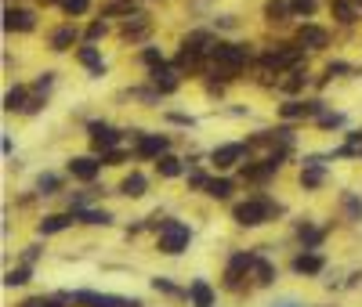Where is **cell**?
I'll return each instance as SVG.
<instances>
[{
  "label": "cell",
  "mask_w": 362,
  "mask_h": 307,
  "mask_svg": "<svg viewBox=\"0 0 362 307\" xmlns=\"http://www.w3.org/2000/svg\"><path fill=\"white\" fill-rule=\"evenodd\" d=\"M290 8H293V15H311L316 11V0H290Z\"/></svg>",
  "instance_id": "836d02e7"
},
{
  "label": "cell",
  "mask_w": 362,
  "mask_h": 307,
  "mask_svg": "<svg viewBox=\"0 0 362 307\" xmlns=\"http://www.w3.org/2000/svg\"><path fill=\"white\" fill-rule=\"evenodd\" d=\"M73 214H76V221H84V224H109V221H113L105 210L98 214V210H84V206H80V210H73Z\"/></svg>",
  "instance_id": "ffe728a7"
},
{
  "label": "cell",
  "mask_w": 362,
  "mask_h": 307,
  "mask_svg": "<svg viewBox=\"0 0 362 307\" xmlns=\"http://www.w3.org/2000/svg\"><path fill=\"white\" fill-rule=\"evenodd\" d=\"M22 307H58V300H44V297H37V300H26Z\"/></svg>",
  "instance_id": "74e56055"
},
{
  "label": "cell",
  "mask_w": 362,
  "mask_h": 307,
  "mask_svg": "<svg viewBox=\"0 0 362 307\" xmlns=\"http://www.w3.org/2000/svg\"><path fill=\"white\" fill-rule=\"evenodd\" d=\"M62 8H66V15H84L91 8V0H62Z\"/></svg>",
  "instance_id": "f1b7e54d"
},
{
  "label": "cell",
  "mask_w": 362,
  "mask_h": 307,
  "mask_svg": "<svg viewBox=\"0 0 362 307\" xmlns=\"http://www.w3.org/2000/svg\"><path fill=\"white\" fill-rule=\"evenodd\" d=\"M243 145H221V149H214V167L217 170H228V167H235V163H239V159H243Z\"/></svg>",
  "instance_id": "8992f818"
},
{
  "label": "cell",
  "mask_w": 362,
  "mask_h": 307,
  "mask_svg": "<svg viewBox=\"0 0 362 307\" xmlns=\"http://www.w3.org/2000/svg\"><path fill=\"white\" fill-rule=\"evenodd\" d=\"M287 15H293V8H290V4H282V0H269V4H264V19L282 22Z\"/></svg>",
  "instance_id": "ac0fdd59"
},
{
  "label": "cell",
  "mask_w": 362,
  "mask_h": 307,
  "mask_svg": "<svg viewBox=\"0 0 362 307\" xmlns=\"http://www.w3.org/2000/svg\"><path fill=\"white\" fill-rule=\"evenodd\" d=\"M282 116L297 120V116H319V102H290L282 105Z\"/></svg>",
  "instance_id": "2e32d148"
},
{
  "label": "cell",
  "mask_w": 362,
  "mask_h": 307,
  "mask_svg": "<svg viewBox=\"0 0 362 307\" xmlns=\"http://www.w3.org/2000/svg\"><path fill=\"white\" fill-rule=\"evenodd\" d=\"M257 264V257L254 253H239V257H232V264H228V286H239V275L246 271V268H254Z\"/></svg>",
  "instance_id": "8fae6325"
},
{
  "label": "cell",
  "mask_w": 362,
  "mask_h": 307,
  "mask_svg": "<svg viewBox=\"0 0 362 307\" xmlns=\"http://www.w3.org/2000/svg\"><path fill=\"white\" fill-rule=\"evenodd\" d=\"M80 62H84L91 73L102 76V58H98V51H94V47H80Z\"/></svg>",
  "instance_id": "cb8c5ba5"
},
{
  "label": "cell",
  "mask_w": 362,
  "mask_h": 307,
  "mask_svg": "<svg viewBox=\"0 0 362 307\" xmlns=\"http://www.w3.org/2000/svg\"><path fill=\"white\" fill-rule=\"evenodd\" d=\"M141 62H145V66H163V55L160 51H156V47H149V51H141Z\"/></svg>",
  "instance_id": "e575fe53"
},
{
  "label": "cell",
  "mask_w": 362,
  "mask_h": 307,
  "mask_svg": "<svg viewBox=\"0 0 362 307\" xmlns=\"http://www.w3.org/2000/svg\"><path fill=\"white\" fill-rule=\"evenodd\" d=\"M293 271H297V275H319V271H323V257H319V253H301V257L293 261Z\"/></svg>",
  "instance_id": "5bb4252c"
},
{
  "label": "cell",
  "mask_w": 362,
  "mask_h": 307,
  "mask_svg": "<svg viewBox=\"0 0 362 307\" xmlns=\"http://www.w3.org/2000/svg\"><path fill=\"white\" fill-rule=\"evenodd\" d=\"M47 87H51V73H44V76H40V84H37V91H47Z\"/></svg>",
  "instance_id": "60d3db41"
},
{
  "label": "cell",
  "mask_w": 362,
  "mask_h": 307,
  "mask_svg": "<svg viewBox=\"0 0 362 307\" xmlns=\"http://www.w3.org/2000/svg\"><path fill=\"white\" fill-rule=\"evenodd\" d=\"M301 84H305V73H301V69H293L290 80H282V91H297Z\"/></svg>",
  "instance_id": "d6a6232c"
},
{
  "label": "cell",
  "mask_w": 362,
  "mask_h": 307,
  "mask_svg": "<svg viewBox=\"0 0 362 307\" xmlns=\"http://www.w3.org/2000/svg\"><path fill=\"white\" fill-rule=\"evenodd\" d=\"M301 185H305V188H319V185H323V167L316 163V159H311L308 170L301 174Z\"/></svg>",
  "instance_id": "7402d4cb"
},
{
  "label": "cell",
  "mask_w": 362,
  "mask_h": 307,
  "mask_svg": "<svg viewBox=\"0 0 362 307\" xmlns=\"http://www.w3.org/2000/svg\"><path fill=\"white\" fill-rule=\"evenodd\" d=\"M297 47H308V51H319V47H326V29L305 26L301 33H297Z\"/></svg>",
  "instance_id": "30bf717a"
},
{
  "label": "cell",
  "mask_w": 362,
  "mask_h": 307,
  "mask_svg": "<svg viewBox=\"0 0 362 307\" xmlns=\"http://www.w3.org/2000/svg\"><path fill=\"white\" fill-rule=\"evenodd\" d=\"M188 297H192V307H214V289L207 282H192L188 286Z\"/></svg>",
  "instance_id": "9a60e30c"
},
{
  "label": "cell",
  "mask_w": 362,
  "mask_h": 307,
  "mask_svg": "<svg viewBox=\"0 0 362 307\" xmlns=\"http://www.w3.org/2000/svg\"><path fill=\"white\" fill-rule=\"evenodd\" d=\"M319 123L323 127H341V116H337V112H334V116H319Z\"/></svg>",
  "instance_id": "f35d334b"
},
{
  "label": "cell",
  "mask_w": 362,
  "mask_h": 307,
  "mask_svg": "<svg viewBox=\"0 0 362 307\" xmlns=\"http://www.w3.org/2000/svg\"><path fill=\"white\" fill-rule=\"evenodd\" d=\"M152 286H156V289H160V293H170V297H178V289H174V286H170L167 279H156Z\"/></svg>",
  "instance_id": "d590c367"
},
{
  "label": "cell",
  "mask_w": 362,
  "mask_h": 307,
  "mask_svg": "<svg viewBox=\"0 0 362 307\" xmlns=\"http://www.w3.org/2000/svg\"><path fill=\"white\" fill-rule=\"evenodd\" d=\"M282 307H297V304H282Z\"/></svg>",
  "instance_id": "7bdbcfd3"
},
{
  "label": "cell",
  "mask_w": 362,
  "mask_h": 307,
  "mask_svg": "<svg viewBox=\"0 0 362 307\" xmlns=\"http://www.w3.org/2000/svg\"><path fill=\"white\" fill-rule=\"evenodd\" d=\"M73 40H76V29H73V26H62L58 33L51 37V47H55V51H66V47H69Z\"/></svg>",
  "instance_id": "44dd1931"
},
{
  "label": "cell",
  "mask_w": 362,
  "mask_h": 307,
  "mask_svg": "<svg viewBox=\"0 0 362 307\" xmlns=\"http://www.w3.org/2000/svg\"><path fill=\"white\" fill-rule=\"evenodd\" d=\"M76 221V214H51L40 221V235H55V232H66L69 224Z\"/></svg>",
  "instance_id": "4fadbf2b"
},
{
  "label": "cell",
  "mask_w": 362,
  "mask_h": 307,
  "mask_svg": "<svg viewBox=\"0 0 362 307\" xmlns=\"http://www.w3.org/2000/svg\"><path fill=\"white\" fill-rule=\"evenodd\" d=\"M37 22H33V11H19V8H11L4 11V29L8 33H29Z\"/></svg>",
  "instance_id": "5b68a950"
},
{
  "label": "cell",
  "mask_w": 362,
  "mask_h": 307,
  "mask_svg": "<svg viewBox=\"0 0 362 307\" xmlns=\"http://www.w3.org/2000/svg\"><path fill=\"white\" fill-rule=\"evenodd\" d=\"M26 282H29V264H26V268H15V271L4 275V286H26Z\"/></svg>",
  "instance_id": "484cf974"
},
{
  "label": "cell",
  "mask_w": 362,
  "mask_h": 307,
  "mask_svg": "<svg viewBox=\"0 0 362 307\" xmlns=\"http://www.w3.org/2000/svg\"><path fill=\"white\" fill-rule=\"evenodd\" d=\"M301 242H305L308 250L319 246V242H323V232H319V228H301Z\"/></svg>",
  "instance_id": "f546056e"
},
{
  "label": "cell",
  "mask_w": 362,
  "mask_h": 307,
  "mask_svg": "<svg viewBox=\"0 0 362 307\" xmlns=\"http://www.w3.org/2000/svg\"><path fill=\"white\" fill-rule=\"evenodd\" d=\"M344 210L352 214V221H362V203L355 196H344Z\"/></svg>",
  "instance_id": "1f68e13d"
},
{
  "label": "cell",
  "mask_w": 362,
  "mask_h": 307,
  "mask_svg": "<svg viewBox=\"0 0 362 307\" xmlns=\"http://www.w3.org/2000/svg\"><path fill=\"white\" fill-rule=\"evenodd\" d=\"M163 152H167V138L163 134H145L138 141V156L141 159H160Z\"/></svg>",
  "instance_id": "ba28073f"
},
{
  "label": "cell",
  "mask_w": 362,
  "mask_h": 307,
  "mask_svg": "<svg viewBox=\"0 0 362 307\" xmlns=\"http://www.w3.org/2000/svg\"><path fill=\"white\" fill-rule=\"evenodd\" d=\"M98 170H102V163H98V159H91V156H80V159H73V163H69V174L76 177V181H94Z\"/></svg>",
  "instance_id": "52a82bcc"
},
{
  "label": "cell",
  "mask_w": 362,
  "mask_h": 307,
  "mask_svg": "<svg viewBox=\"0 0 362 307\" xmlns=\"http://www.w3.org/2000/svg\"><path fill=\"white\" fill-rule=\"evenodd\" d=\"M355 4H362V0H355Z\"/></svg>",
  "instance_id": "ee69618b"
},
{
  "label": "cell",
  "mask_w": 362,
  "mask_h": 307,
  "mask_svg": "<svg viewBox=\"0 0 362 307\" xmlns=\"http://www.w3.org/2000/svg\"><path fill=\"white\" fill-rule=\"evenodd\" d=\"M37 188L44 192V196H51V192L58 188V177H55V174H44V177H40V181H37Z\"/></svg>",
  "instance_id": "4dcf8cb0"
},
{
  "label": "cell",
  "mask_w": 362,
  "mask_h": 307,
  "mask_svg": "<svg viewBox=\"0 0 362 307\" xmlns=\"http://www.w3.org/2000/svg\"><path fill=\"white\" fill-rule=\"evenodd\" d=\"M334 15L348 26V22H355V8H352V0H334Z\"/></svg>",
  "instance_id": "d4e9b609"
},
{
  "label": "cell",
  "mask_w": 362,
  "mask_h": 307,
  "mask_svg": "<svg viewBox=\"0 0 362 307\" xmlns=\"http://www.w3.org/2000/svg\"><path fill=\"white\" fill-rule=\"evenodd\" d=\"M254 271H257V282H261V286H269V282L275 279V268H272L269 261H257V264H254Z\"/></svg>",
  "instance_id": "4316f807"
},
{
  "label": "cell",
  "mask_w": 362,
  "mask_h": 307,
  "mask_svg": "<svg viewBox=\"0 0 362 307\" xmlns=\"http://www.w3.org/2000/svg\"><path fill=\"white\" fill-rule=\"evenodd\" d=\"M272 214H275V206H272L269 199H246V203L235 206V214H232V217L239 221L243 228H257V224H264Z\"/></svg>",
  "instance_id": "7a4b0ae2"
},
{
  "label": "cell",
  "mask_w": 362,
  "mask_h": 307,
  "mask_svg": "<svg viewBox=\"0 0 362 307\" xmlns=\"http://www.w3.org/2000/svg\"><path fill=\"white\" fill-rule=\"evenodd\" d=\"M152 84H156V91L170 94V91H178V73L167 69V66H156V69H152Z\"/></svg>",
  "instance_id": "7c38bea8"
},
{
  "label": "cell",
  "mask_w": 362,
  "mask_h": 307,
  "mask_svg": "<svg viewBox=\"0 0 362 307\" xmlns=\"http://www.w3.org/2000/svg\"><path fill=\"white\" fill-rule=\"evenodd\" d=\"M210 58H214V76L235 80V76H239V69L246 66L250 55H246V47H239V44H214Z\"/></svg>",
  "instance_id": "6da1fadb"
},
{
  "label": "cell",
  "mask_w": 362,
  "mask_h": 307,
  "mask_svg": "<svg viewBox=\"0 0 362 307\" xmlns=\"http://www.w3.org/2000/svg\"><path fill=\"white\" fill-rule=\"evenodd\" d=\"M4 109H8V112H26V87H15V91H8Z\"/></svg>",
  "instance_id": "d6986e66"
},
{
  "label": "cell",
  "mask_w": 362,
  "mask_h": 307,
  "mask_svg": "<svg viewBox=\"0 0 362 307\" xmlns=\"http://www.w3.org/2000/svg\"><path fill=\"white\" fill-rule=\"evenodd\" d=\"M188 239H192V232H188V224H181V221H163L160 224V250L163 253H181L185 246H188Z\"/></svg>",
  "instance_id": "3957f363"
},
{
  "label": "cell",
  "mask_w": 362,
  "mask_h": 307,
  "mask_svg": "<svg viewBox=\"0 0 362 307\" xmlns=\"http://www.w3.org/2000/svg\"><path fill=\"white\" fill-rule=\"evenodd\" d=\"M37 257H40V246H29V250H26V264H33Z\"/></svg>",
  "instance_id": "ab89813d"
},
{
  "label": "cell",
  "mask_w": 362,
  "mask_h": 307,
  "mask_svg": "<svg viewBox=\"0 0 362 307\" xmlns=\"http://www.w3.org/2000/svg\"><path fill=\"white\" fill-rule=\"evenodd\" d=\"M156 170H160L163 177H178L181 174V159H174V156H160V163H156Z\"/></svg>",
  "instance_id": "603a6c76"
},
{
  "label": "cell",
  "mask_w": 362,
  "mask_h": 307,
  "mask_svg": "<svg viewBox=\"0 0 362 307\" xmlns=\"http://www.w3.org/2000/svg\"><path fill=\"white\" fill-rule=\"evenodd\" d=\"M207 192L214 199H228V192H232V181H210L207 185Z\"/></svg>",
  "instance_id": "83f0119b"
},
{
  "label": "cell",
  "mask_w": 362,
  "mask_h": 307,
  "mask_svg": "<svg viewBox=\"0 0 362 307\" xmlns=\"http://www.w3.org/2000/svg\"><path fill=\"white\" fill-rule=\"evenodd\" d=\"M73 300L84 307H141L138 300H123V297H109V293H73Z\"/></svg>",
  "instance_id": "277c9868"
},
{
  "label": "cell",
  "mask_w": 362,
  "mask_h": 307,
  "mask_svg": "<svg viewBox=\"0 0 362 307\" xmlns=\"http://www.w3.org/2000/svg\"><path fill=\"white\" fill-rule=\"evenodd\" d=\"M87 131H91V141H94V149H113V145L120 141V134L113 131V127H109V123H91L87 127Z\"/></svg>",
  "instance_id": "9c48e42d"
},
{
  "label": "cell",
  "mask_w": 362,
  "mask_h": 307,
  "mask_svg": "<svg viewBox=\"0 0 362 307\" xmlns=\"http://www.w3.org/2000/svg\"><path fill=\"white\" fill-rule=\"evenodd\" d=\"M40 4H58V0H40Z\"/></svg>",
  "instance_id": "b9f144b4"
},
{
  "label": "cell",
  "mask_w": 362,
  "mask_h": 307,
  "mask_svg": "<svg viewBox=\"0 0 362 307\" xmlns=\"http://www.w3.org/2000/svg\"><path fill=\"white\" fill-rule=\"evenodd\" d=\"M98 37H105V22H94V26L87 29V40H98Z\"/></svg>",
  "instance_id": "8d00e7d4"
},
{
  "label": "cell",
  "mask_w": 362,
  "mask_h": 307,
  "mask_svg": "<svg viewBox=\"0 0 362 307\" xmlns=\"http://www.w3.org/2000/svg\"><path fill=\"white\" fill-rule=\"evenodd\" d=\"M120 192H123V196H131V199L145 196V177H141V174H127V177H123V185H120Z\"/></svg>",
  "instance_id": "e0dca14e"
}]
</instances>
